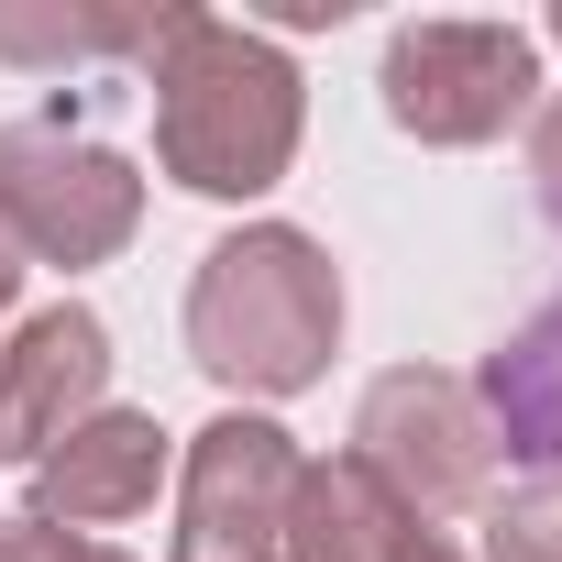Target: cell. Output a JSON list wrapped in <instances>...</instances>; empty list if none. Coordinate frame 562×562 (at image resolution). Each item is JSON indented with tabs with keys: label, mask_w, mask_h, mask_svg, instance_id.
<instances>
[{
	"label": "cell",
	"mask_w": 562,
	"mask_h": 562,
	"mask_svg": "<svg viewBox=\"0 0 562 562\" xmlns=\"http://www.w3.org/2000/svg\"><path fill=\"white\" fill-rule=\"evenodd\" d=\"M89 540H67V529H45V518H0V562H78Z\"/></svg>",
	"instance_id": "cell-14"
},
{
	"label": "cell",
	"mask_w": 562,
	"mask_h": 562,
	"mask_svg": "<svg viewBox=\"0 0 562 562\" xmlns=\"http://www.w3.org/2000/svg\"><path fill=\"white\" fill-rule=\"evenodd\" d=\"M529 199H540V221L562 232V89L529 111Z\"/></svg>",
	"instance_id": "cell-13"
},
{
	"label": "cell",
	"mask_w": 562,
	"mask_h": 562,
	"mask_svg": "<svg viewBox=\"0 0 562 562\" xmlns=\"http://www.w3.org/2000/svg\"><path fill=\"white\" fill-rule=\"evenodd\" d=\"M353 463L397 496V507H419L430 529L452 518V507H485L496 496V430H485V397L463 386V375H441V364H386L364 397H353Z\"/></svg>",
	"instance_id": "cell-5"
},
{
	"label": "cell",
	"mask_w": 562,
	"mask_h": 562,
	"mask_svg": "<svg viewBox=\"0 0 562 562\" xmlns=\"http://www.w3.org/2000/svg\"><path fill=\"white\" fill-rule=\"evenodd\" d=\"M166 12H144V0H0V67H111V56H155Z\"/></svg>",
	"instance_id": "cell-11"
},
{
	"label": "cell",
	"mask_w": 562,
	"mask_h": 562,
	"mask_svg": "<svg viewBox=\"0 0 562 562\" xmlns=\"http://www.w3.org/2000/svg\"><path fill=\"white\" fill-rule=\"evenodd\" d=\"M463 386L485 397L496 452H507V463H529V474H551V463H562V299H551L529 331H507Z\"/></svg>",
	"instance_id": "cell-10"
},
{
	"label": "cell",
	"mask_w": 562,
	"mask_h": 562,
	"mask_svg": "<svg viewBox=\"0 0 562 562\" xmlns=\"http://www.w3.org/2000/svg\"><path fill=\"white\" fill-rule=\"evenodd\" d=\"M485 562H562V474L485 496Z\"/></svg>",
	"instance_id": "cell-12"
},
{
	"label": "cell",
	"mask_w": 562,
	"mask_h": 562,
	"mask_svg": "<svg viewBox=\"0 0 562 562\" xmlns=\"http://www.w3.org/2000/svg\"><path fill=\"white\" fill-rule=\"evenodd\" d=\"M342 353V265L299 221H243L188 276V364L232 397H299Z\"/></svg>",
	"instance_id": "cell-2"
},
{
	"label": "cell",
	"mask_w": 562,
	"mask_h": 562,
	"mask_svg": "<svg viewBox=\"0 0 562 562\" xmlns=\"http://www.w3.org/2000/svg\"><path fill=\"white\" fill-rule=\"evenodd\" d=\"M144 232V177L78 122H0V243L34 265H111Z\"/></svg>",
	"instance_id": "cell-4"
},
{
	"label": "cell",
	"mask_w": 562,
	"mask_h": 562,
	"mask_svg": "<svg viewBox=\"0 0 562 562\" xmlns=\"http://www.w3.org/2000/svg\"><path fill=\"white\" fill-rule=\"evenodd\" d=\"M78 562H133V551H78Z\"/></svg>",
	"instance_id": "cell-17"
},
{
	"label": "cell",
	"mask_w": 562,
	"mask_h": 562,
	"mask_svg": "<svg viewBox=\"0 0 562 562\" xmlns=\"http://www.w3.org/2000/svg\"><path fill=\"white\" fill-rule=\"evenodd\" d=\"M144 100H155V166L199 199H265L299 166L310 89H299L288 45H265L254 23L166 12V34L144 56Z\"/></svg>",
	"instance_id": "cell-1"
},
{
	"label": "cell",
	"mask_w": 562,
	"mask_h": 562,
	"mask_svg": "<svg viewBox=\"0 0 562 562\" xmlns=\"http://www.w3.org/2000/svg\"><path fill=\"white\" fill-rule=\"evenodd\" d=\"M166 463H177V441H166L144 408H100V419H78V430L34 463V518L67 529V540H78V529H122V518L155 507Z\"/></svg>",
	"instance_id": "cell-8"
},
{
	"label": "cell",
	"mask_w": 562,
	"mask_h": 562,
	"mask_svg": "<svg viewBox=\"0 0 562 562\" xmlns=\"http://www.w3.org/2000/svg\"><path fill=\"white\" fill-rule=\"evenodd\" d=\"M299 441L254 419V408H221L210 430H188V463H177V551L166 562H288V496H299Z\"/></svg>",
	"instance_id": "cell-6"
},
{
	"label": "cell",
	"mask_w": 562,
	"mask_h": 562,
	"mask_svg": "<svg viewBox=\"0 0 562 562\" xmlns=\"http://www.w3.org/2000/svg\"><path fill=\"white\" fill-rule=\"evenodd\" d=\"M288 562H463V551H452L419 507H397L353 452H331V463H299Z\"/></svg>",
	"instance_id": "cell-9"
},
{
	"label": "cell",
	"mask_w": 562,
	"mask_h": 562,
	"mask_svg": "<svg viewBox=\"0 0 562 562\" xmlns=\"http://www.w3.org/2000/svg\"><path fill=\"white\" fill-rule=\"evenodd\" d=\"M12 288H23V254L0 243V321H12Z\"/></svg>",
	"instance_id": "cell-15"
},
{
	"label": "cell",
	"mask_w": 562,
	"mask_h": 562,
	"mask_svg": "<svg viewBox=\"0 0 562 562\" xmlns=\"http://www.w3.org/2000/svg\"><path fill=\"white\" fill-rule=\"evenodd\" d=\"M100 386H111V331H100V310H78V299L34 310L12 342H0V463L34 474L78 419H100Z\"/></svg>",
	"instance_id": "cell-7"
},
{
	"label": "cell",
	"mask_w": 562,
	"mask_h": 562,
	"mask_svg": "<svg viewBox=\"0 0 562 562\" xmlns=\"http://www.w3.org/2000/svg\"><path fill=\"white\" fill-rule=\"evenodd\" d=\"M540 45H562V12H551V23H540Z\"/></svg>",
	"instance_id": "cell-16"
},
{
	"label": "cell",
	"mask_w": 562,
	"mask_h": 562,
	"mask_svg": "<svg viewBox=\"0 0 562 562\" xmlns=\"http://www.w3.org/2000/svg\"><path fill=\"white\" fill-rule=\"evenodd\" d=\"M375 100L408 144H441V155L496 144L507 122L540 111V34L529 23H397Z\"/></svg>",
	"instance_id": "cell-3"
}]
</instances>
